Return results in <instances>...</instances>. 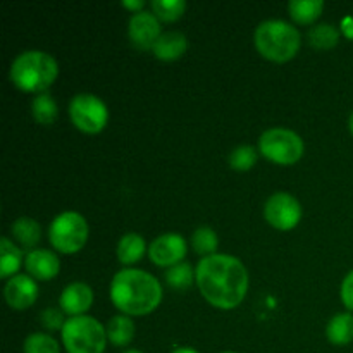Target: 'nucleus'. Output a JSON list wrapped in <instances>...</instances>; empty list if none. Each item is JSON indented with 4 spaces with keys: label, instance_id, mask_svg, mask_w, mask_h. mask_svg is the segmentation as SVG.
<instances>
[{
    "label": "nucleus",
    "instance_id": "1",
    "mask_svg": "<svg viewBox=\"0 0 353 353\" xmlns=\"http://www.w3.org/2000/svg\"><path fill=\"white\" fill-rule=\"evenodd\" d=\"M195 278L203 299L221 310L236 309L245 300L250 286L243 262L228 254L202 257L196 264Z\"/></svg>",
    "mask_w": 353,
    "mask_h": 353
},
{
    "label": "nucleus",
    "instance_id": "2",
    "mask_svg": "<svg viewBox=\"0 0 353 353\" xmlns=\"http://www.w3.org/2000/svg\"><path fill=\"white\" fill-rule=\"evenodd\" d=\"M110 300L126 316H147L162 302V285L143 269L124 268L110 281Z\"/></svg>",
    "mask_w": 353,
    "mask_h": 353
},
{
    "label": "nucleus",
    "instance_id": "3",
    "mask_svg": "<svg viewBox=\"0 0 353 353\" xmlns=\"http://www.w3.org/2000/svg\"><path fill=\"white\" fill-rule=\"evenodd\" d=\"M59 76V62L43 50H24L12 61L9 79L26 93H45Z\"/></svg>",
    "mask_w": 353,
    "mask_h": 353
},
{
    "label": "nucleus",
    "instance_id": "4",
    "mask_svg": "<svg viewBox=\"0 0 353 353\" xmlns=\"http://www.w3.org/2000/svg\"><path fill=\"white\" fill-rule=\"evenodd\" d=\"M255 47L259 54L272 62H288L299 54L302 34L285 19L262 21L255 28Z\"/></svg>",
    "mask_w": 353,
    "mask_h": 353
},
{
    "label": "nucleus",
    "instance_id": "5",
    "mask_svg": "<svg viewBox=\"0 0 353 353\" xmlns=\"http://www.w3.org/2000/svg\"><path fill=\"white\" fill-rule=\"evenodd\" d=\"M61 338L68 353H103L109 343L105 326L86 314L68 317Z\"/></svg>",
    "mask_w": 353,
    "mask_h": 353
},
{
    "label": "nucleus",
    "instance_id": "6",
    "mask_svg": "<svg viewBox=\"0 0 353 353\" xmlns=\"http://www.w3.org/2000/svg\"><path fill=\"white\" fill-rule=\"evenodd\" d=\"M90 228L85 216L76 210H64L52 219L48 240L55 252L65 255L78 254L88 241Z\"/></svg>",
    "mask_w": 353,
    "mask_h": 353
},
{
    "label": "nucleus",
    "instance_id": "7",
    "mask_svg": "<svg viewBox=\"0 0 353 353\" xmlns=\"http://www.w3.org/2000/svg\"><path fill=\"white\" fill-rule=\"evenodd\" d=\"M259 152L262 157L278 165L296 164L303 157L305 143L302 137L288 128H271L259 138Z\"/></svg>",
    "mask_w": 353,
    "mask_h": 353
},
{
    "label": "nucleus",
    "instance_id": "8",
    "mask_svg": "<svg viewBox=\"0 0 353 353\" xmlns=\"http://www.w3.org/2000/svg\"><path fill=\"white\" fill-rule=\"evenodd\" d=\"M69 117L79 131L97 134L109 123V109L100 97L93 93H76L69 102Z\"/></svg>",
    "mask_w": 353,
    "mask_h": 353
},
{
    "label": "nucleus",
    "instance_id": "9",
    "mask_svg": "<svg viewBox=\"0 0 353 353\" xmlns=\"http://www.w3.org/2000/svg\"><path fill=\"white\" fill-rule=\"evenodd\" d=\"M303 209L296 196L288 192H276L264 205V217L272 228L279 231H290L302 221Z\"/></svg>",
    "mask_w": 353,
    "mask_h": 353
},
{
    "label": "nucleus",
    "instance_id": "10",
    "mask_svg": "<svg viewBox=\"0 0 353 353\" xmlns=\"http://www.w3.org/2000/svg\"><path fill=\"white\" fill-rule=\"evenodd\" d=\"M188 254V243L179 233L159 234L148 245V257L159 268H172L185 261Z\"/></svg>",
    "mask_w": 353,
    "mask_h": 353
},
{
    "label": "nucleus",
    "instance_id": "11",
    "mask_svg": "<svg viewBox=\"0 0 353 353\" xmlns=\"http://www.w3.org/2000/svg\"><path fill=\"white\" fill-rule=\"evenodd\" d=\"M128 34L133 45L140 50H150L162 34L161 21L152 10H140L133 14L128 24Z\"/></svg>",
    "mask_w": 353,
    "mask_h": 353
},
{
    "label": "nucleus",
    "instance_id": "12",
    "mask_svg": "<svg viewBox=\"0 0 353 353\" xmlns=\"http://www.w3.org/2000/svg\"><path fill=\"white\" fill-rule=\"evenodd\" d=\"M3 299L10 309L24 310L30 309L38 299V285L37 279L30 274H16L7 279L3 286Z\"/></svg>",
    "mask_w": 353,
    "mask_h": 353
},
{
    "label": "nucleus",
    "instance_id": "13",
    "mask_svg": "<svg viewBox=\"0 0 353 353\" xmlns=\"http://www.w3.org/2000/svg\"><path fill=\"white\" fill-rule=\"evenodd\" d=\"M24 268H26L28 274L37 281H50V279L57 278L59 271H61V261L55 252L34 248L26 254Z\"/></svg>",
    "mask_w": 353,
    "mask_h": 353
},
{
    "label": "nucleus",
    "instance_id": "14",
    "mask_svg": "<svg viewBox=\"0 0 353 353\" xmlns=\"http://www.w3.org/2000/svg\"><path fill=\"white\" fill-rule=\"evenodd\" d=\"M61 309L64 310L65 316L76 317L85 316L93 303V290L92 286L83 281L69 283L61 293Z\"/></svg>",
    "mask_w": 353,
    "mask_h": 353
},
{
    "label": "nucleus",
    "instance_id": "15",
    "mask_svg": "<svg viewBox=\"0 0 353 353\" xmlns=\"http://www.w3.org/2000/svg\"><path fill=\"white\" fill-rule=\"evenodd\" d=\"M152 50H154V55L159 61H178L188 50V38L181 31H165L159 37Z\"/></svg>",
    "mask_w": 353,
    "mask_h": 353
},
{
    "label": "nucleus",
    "instance_id": "16",
    "mask_svg": "<svg viewBox=\"0 0 353 353\" xmlns=\"http://www.w3.org/2000/svg\"><path fill=\"white\" fill-rule=\"evenodd\" d=\"M326 338L334 347H347L353 341V314L340 312L326 324Z\"/></svg>",
    "mask_w": 353,
    "mask_h": 353
},
{
    "label": "nucleus",
    "instance_id": "17",
    "mask_svg": "<svg viewBox=\"0 0 353 353\" xmlns=\"http://www.w3.org/2000/svg\"><path fill=\"white\" fill-rule=\"evenodd\" d=\"M145 252H148L147 241H145V238L138 233H126L119 238V241H117L116 254L123 265L137 264L138 261L143 259Z\"/></svg>",
    "mask_w": 353,
    "mask_h": 353
},
{
    "label": "nucleus",
    "instance_id": "18",
    "mask_svg": "<svg viewBox=\"0 0 353 353\" xmlns=\"http://www.w3.org/2000/svg\"><path fill=\"white\" fill-rule=\"evenodd\" d=\"M107 338L114 347H128L131 341L134 340L137 334V326H134L133 319L126 314H117V316L110 317L109 323L105 324Z\"/></svg>",
    "mask_w": 353,
    "mask_h": 353
},
{
    "label": "nucleus",
    "instance_id": "19",
    "mask_svg": "<svg viewBox=\"0 0 353 353\" xmlns=\"http://www.w3.org/2000/svg\"><path fill=\"white\" fill-rule=\"evenodd\" d=\"M10 233L21 247L30 248V250H34L41 240V226L33 217L24 216L14 221L10 226Z\"/></svg>",
    "mask_w": 353,
    "mask_h": 353
},
{
    "label": "nucleus",
    "instance_id": "20",
    "mask_svg": "<svg viewBox=\"0 0 353 353\" xmlns=\"http://www.w3.org/2000/svg\"><path fill=\"white\" fill-rule=\"evenodd\" d=\"M24 259L26 255H23V250L10 238L3 236L0 241V278L10 279L16 276Z\"/></svg>",
    "mask_w": 353,
    "mask_h": 353
},
{
    "label": "nucleus",
    "instance_id": "21",
    "mask_svg": "<svg viewBox=\"0 0 353 353\" xmlns=\"http://www.w3.org/2000/svg\"><path fill=\"white\" fill-rule=\"evenodd\" d=\"M323 0H292L288 3V12L292 19L299 24H312L323 14Z\"/></svg>",
    "mask_w": 353,
    "mask_h": 353
},
{
    "label": "nucleus",
    "instance_id": "22",
    "mask_svg": "<svg viewBox=\"0 0 353 353\" xmlns=\"http://www.w3.org/2000/svg\"><path fill=\"white\" fill-rule=\"evenodd\" d=\"M31 114H33L34 121L38 124H43V126H50L59 116V107L55 102L54 97L48 92L40 93L33 99L31 102Z\"/></svg>",
    "mask_w": 353,
    "mask_h": 353
},
{
    "label": "nucleus",
    "instance_id": "23",
    "mask_svg": "<svg viewBox=\"0 0 353 353\" xmlns=\"http://www.w3.org/2000/svg\"><path fill=\"white\" fill-rule=\"evenodd\" d=\"M341 31L330 23H319L309 30V41L314 48L330 50L340 41Z\"/></svg>",
    "mask_w": 353,
    "mask_h": 353
},
{
    "label": "nucleus",
    "instance_id": "24",
    "mask_svg": "<svg viewBox=\"0 0 353 353\" xmlns=\"http://www.w3.org/2000/svg\"><path fill=\"white\" fill-rule=\"evenodd\" d=\"M192 247L196 254L209 257V255L217 254L219 247V236L216 231L209 226H200L193 231L192 234Z\"/></svg>",
    "mask_w": 353,
    "mask_h": 353
},
{
    "label": "nucleus",
    "instance_id": "25",
    "mask_svg": "<svg viewBox=\"0 0 353 353\" xmlns=\"http://www.w3.org/2000/svg\"><path fill=\"white\" fill-rule=\"evenodd\" d=\"M152 12L162 23H174L181 19L186 10L185 0H152Z\"/></svg>",
    "mask_w": 353,
    "mask_h": 353
},
{
    "label": "nucleus",
    "instance_id": "26",
    "mask_svg": "<svg viewBox=\"0 0 353 353\" xmlns=\"http://www.w3.org/2000/svg\"><path fill=\"white\" fill-rule=\"evenodd\" d=\"M23 353H61V345L48 333H31L24 338Z\"/></svg>",
    "mask_w": 353,
    "mask_h": 353
},
{
    "label": "nucleus",
    "instance_id": "27",
    "mask_svg": "<svg viewBox=\"0 0 353 353\" xmlns=\"http://www.w3.org/2000/svg\"><path fill=\"white\" fill-rule=\"evenodd\" d=\"M193 281H196V278L188 262H179V264L172 265L165 271V283L174 290L185 292L193 285Z\"/></svg>",
    "mask_w": 353,
    "mask_h": 353
},
{
    "label": "nucleus",
    "instance_id": "28",
    "mask_svg": "<svg viewBox=\"0 0 353 353\" xmlns=\"http://www.w3.org/2000/svg\"><path fill=\"white\" fill-rule=\"evenodd\" d=\"M259 148L252 147V145H240V147L233 148L228 157L231 169L234 171H250L259 161Z\"/></svg>",
    "mask_w": 353,
    "mask_h": 353
},
{
    "label": "nucleus",
    "instance_id": "29",
    "mask_svg": "<svg viewBox=\"0 0 353 353\" xmlns=\"http://www.w3.org/2000/svg\"><path fill=\"white\" fill-rule=\"evenodd\" d=\"M65 321L68 319H65V314L62 309L48 307L40 312V323L47 331H62Z\"/></svg>",
    "mask_w": 353,
    "mask_h": 353
},
{
    "label": "nucleus",
    "instance_id": "30",
    "mask_svg": "<svg viewBox=\"0 0 353 353\" xmlns=\"http://www.w3.org/2000/svg\"><path fill=\"white\" fill-rule=\"evenodd\" d=\"M340 296L343 305L348 309V312L353 314V271H350L347 276H345L340 288Z\"/></svg>",
    "mask_w": 353,
    "mask_h": 353
},
{
    "label": "nucleus",
    "instance_id": "31",
    "mask_svg": "<svg viewBox=\"0 0 353 353\" xmlns=\"http://www.w3.org/2000/svg\"><path fill=\"white\" fill-rule=\"evenodd\" d=\"M121 6H123L124 9L131 10L133 14H137V12H140V10H143L145 0H123V2H121Z\"/></svg>",
    "mask_w": 353,
    "mask_h": 353
},
{
    "label": "nucleus",
    "instance_id": "32",
    "mask_svg": "<svg viewBox=\"0 0 353 353\" xmlns=\"http://www.w3.org/2000/svg\"><path fill=\"white\" fill-rule=\"evenodd\" d=\"M341 33L345 34L347 38H350V40H353V16H347L341 19Z\"/></svg>",
    "mask_w": 353,
    "mask_h": 353
},
{
    "label": "nucleus",
    "instance_id": "33",
    "mask_svg": "<svg viewBox=\"0 0 353 353\" xmlns=\"http://www.w3.org/2000/svg\"><path fill=\"white\" fill-rule=\"evenodd\" d=\"M171 353H199L195 348H190V347H181V348H176Z\"/></svg>",
    "mask_w": 353,
    "mask_h": 353
},
{
    "label": "nucleus",
    "instance_id": "34",
    "mask_svg": "<svg viewBox=\"0 0 353 353\" xmlns=\"http://www.w3.org/2000/svg\"><path fill=\"white\" fill-rule=\"evenodd\" d=\"M348 128H350V133L353 134V110H352L350 117H348Z\"/></svg>",
    "mask_w": 353,
    "mask_h": 353
},
{
    "label": "nucleus",
    "instance_id": "35",
    "mask_svg": "<svg viewBox=\"0 0 353 353\" xmlns=\"http://www.w3.org/2000/svg\"><path fill=\"white\" fill-rule=\"evenodd\" d=\"M123 353H143L141 350H134V348H131V350H124Z\"/></svg>",
    "mask_w": 353,
    "mask_h": 353
},
{
    "label": "nucleus",
    "instance_id": "36",
    "mask_svg": "<svg viewBox=\"0 0 353 353\" xmlns=\"http://www.w3.org/2000/svg\"><path fill=\"white\" fill-rule=\"evenodd\" d=\"M221 353H238V352H231V350H228V352H221Z\"/></svg>",
    "mask_w": 353,
    "mask_h": 353
}]
</instances>
